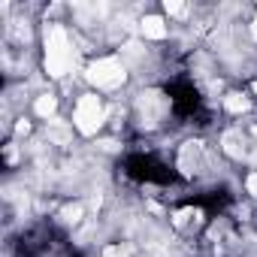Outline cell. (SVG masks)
I'll return each instance as SVG.
<instances>
[{
    "mask_svg": "<svg viewBox=\"0 0 257 257\" xmlns=\"http://www.w3.org/2000/svg\"><path fill=\"white\" fill-rule=\"evenodd\" d=\"M137 37L149 46H161L173 37V22L161 13V10H146L137 19Z\"/></svg>",
    "mask_w": 257,
    "mask_h": 257,
    "instance_id": "obj_4",
    "label": "cell"
},
{
    "mask_svg": "<svg viewBox=\"0 0 257 257\" xmlns=\"http://www.w3.org/2000/svg\"><path fill=\"white\" fill-rule=\"evenodd\" d=\"M88 91H97V94H118L121 88H127L134 82V73L131 67L124 64V58L118 52H103V55H94L88 64H85V73H82Z\"/></svg>",
    "mask_w": 257,
    "mask_h": 257,
    "instance_id": "obj_2",
    "label": "cell"
},
{
    "mask_svg": "<svg viewBox=\"0 0 257 257\" xmlns=\"http://www.w3.org/2000/svg\"><path fill=\"white\" fill-rule=\"evenodd\" d=\"M242 188H245V197H248V203H254V206H257V167L245 173V179H242Z\"/></svg>",
    "mask_w": 257,
    "mask_h": 257,
    "instance_id": "obj_5",
    "label": "cell"
},
{
    "mask_svg": "<svg viewBox=\"0 0 257 257\" xmlns=\"http://www.w3.org/2000/svg\"><path fill=\"white\" fill-rule=\"evenodd\" d=\"M245 40H248V46H257V7H251L248 25H245Z\"/></svg>",
    "mask_w": 257,
    "mask_h": 257,
    "instance_id": "obj_6",
    "label": "cell"
},
{
    "mask_svg": "<svg viewBox=\"0 0 257 257\" xmlns=\"http://www.w3.org/2000/svg\"><path fill=\"white\" fill-rule=\"evenodd\" d=\"M109 115H112V103L97 94V91H82L76 94L73 100V109H70V121H73V131L82 137V140H94L100 137L106 127H109Z\"/></svg>",
    "mask_w": 257,
    "mask_h": 257,
    "instance_id": "obj_3",
    "label": "cell"
},
{
    "mask_svg": "<svg viewBox=\"0 0 257 257\" xmlns=\"http://www.w3.org/2000/svg\"><path fill=\"white\" fill-rule=\"evenodd\" d=\"M79 40L76 28L67 22H43L40 31V64L49 82H67L79 67Z\"/></svg>",
    "mask_w": 257,
    "mask_h": 257,
    "instance_id": "obj_1",
    "label": "cell"
}]
</instances>
